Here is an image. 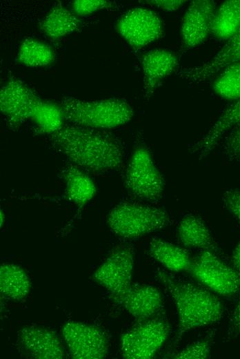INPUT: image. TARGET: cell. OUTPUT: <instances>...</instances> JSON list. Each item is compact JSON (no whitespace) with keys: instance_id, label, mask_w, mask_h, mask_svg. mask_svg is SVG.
Returning <instances> with one entry per match:
<instances>
[{"instance_id":"obj_33","label":"cell","mask_w":240,"mask_h":359,"mask_svg":"<svg viewBox=\"0 0 240 359\" xmlns=\"http://www.w3.org/2000/svg\"><path fill=\"white\" fill-rule=\"evenodd\" d=\"M232 260L234 269L240 273V243L237 244L233 251Z\"/></svg>"},{"instance_id":"obj_4","label":"cell","mask_w":240,"mask_h":359,"mask_svg":"<svg viewBox=\"0 0 240 359\" xmlns=\"http://www.w3.org/2000/svg\"><path fill=\"white\" fill-rule=\"evenodd\" d=\"M107 223L116 235L132 239L165 228L170 224V218L164 209L126 201L111 209L107 217Z\"/></svg>"},{"instance_id":"obj_5","label":"cell","mask_w":240,"mask_h":359,"mask_svg":"<svg viewBox=\"0 0 240 359\" xmlns=\"http://www.w3.org/2000/svg\"><path fill=\"white\" fill-rule=\"evenodd\" d=\"M125 184L128 191L141 200L157 203L162 198L165 181L145 146L134 150L126 169Z\"/></svg>"},{"instance_id":"obj_13","label":"cell","mask_w":240,"mask_h":359,"mask_svg":"<svg viewBox=\"0 0 240 359\" xmlns=\"http://www.w3.org/2000/svg\"><path fill=\"white\" fill-rule=\"evenodd\" d=\"M240 61V29L221 49L201 66L182 68L177 75L190 83H201L226 67Z\"/></svg>"},{"instance_id":"obj_14","label":"cell","mask_w":240,"mask_h":359,"mask_svg":"<svg viewBox=\"0 0 240 359\" xmlns=\"http://www.w3.org/2000/svg\"><path fill=\"white\" fill-rule=\"evenodd\" d=\"M121 305L132 316L146 320L163 308L162 295L154 287L132 284L128 291L114 301Z\"/></svg>"},{"instance_id":"obj_17","label":"cell","mask_w":240,"mask_h":359,"mask_svg":"<svg viewBox=\"0 0 240 359\" xmlns=\"http://www.w3.org/2000/svg\"><path fill=\"white\" fill-rule=\"evenodd\" d=\"M240 124V99L230 104L207 133L189 147L190 152L201 159L208 156L230 130Z\"/></svg>"},{"instance_id":"obj_7","label":"cell","mask_w":240,"mask_h":359,"mask_svg":"<svg viewBox=\"0 0 240 359\" xmlns=\"http://www.w3.org/2000/svg\"><path fill=\"white\" fill-rule=\"evenodd\" d=\"M190 275L214 292L231 296L240 290V273L221 260L212 251L204 250L193 260Z\"/></svg>"},{"instance_id":"obj_3","label":"cell","mask_w":240,"mask_h":359,"mask_svg":"<svg viewBox=\"0 0 240 359\" xmlns=\"http://www.w3.org/2000/svg\"><path fill=\"white\" fill-rule=\"evenodd\" d=\"M59 104L69 124L100 130L126 124L134 114L126 101L116 98L88 101L67 97Z\"/></svg>"},{"instance_id":"obj_22","label":"cell","mask_w":240,"mask_h":359,"mask_svg":"<svg viewBox=\"0 0 240 359\" xmlns=\"http://www.w3.org/2000/svg\"><path fill=\"white\" fill-rule=\"evenodd\" d=\"M31 282L24 269L14 264L0 266V291L5 298L21 301L28 294Z\"/></svg>"},{"instance_id":"obj_29","label":"cell","mask_w":240,"mask_h":359,"mask_svg":"<svg viewBox=\"0 0 240 359\" xmlns=\"http://www.w3.org/2000/svg\"><path fill=\"white\" fill-rule=\"evenodd\" d=\"M222 150L228 160L240 161V124L224 137Z\"/></svg>"},{"instance_id":"obj_23","label":"cell","mask_w":240,"mask_h":359,"mask_svg":"<svg viewBox=\"0 0 240 359\" xmlns=\"http://www.w3.org/2000/svg\"><path fill=\"white\" fill-rule=\"evenodd\" d=\"M240 29V0L224 1L216 10L211 32L222 40H228Z\"/></svg>"},{"instance_id":"obj_27","label":"cell","mask_w":240,"mask_h":359,"mask_svg":"<svg viewBox=\"0 0 240 359\" xmlns=\"http://www.w3.org/2000/svg\"><path fill=\"white\" fill-rule=\"evenodd\" d=\"M212 335L188 345L174 353L172 358L177 359H205L210 357Z\"/></svg>"},{"instance_id":"obj_28","label":"cell","mask_w":240,"mask_h":359,"mask_svg":"<svg viewBox=\"0 0 240 359\" xmlns=\"http://www.w3.org/2000/svg\"><path fill=\"white\" fill-rule=\"evenodd\" d=\"M115 7V3L106 0H76L72 5V12L79 16H86L100 10Z\"/></svg>"},{"instance_id":"obj_26","label":"cell","mask_w":240,"mask_h":359,"mask_svg":"<svg viewBox=\"0 0 240 359\" xmlns=\"http://www.w3.org/2000/svg\"><path fill=\"white\" fill-rule=\"evenodd\" d=\"M212 86L221 97L228 100L240 99V61L224 68Z\"/></svg>"},{"instance_id":"obj_20","label":"cell","mask_w":240,"mask_h":359,"mask_svg":"<svg viewBox=\"0 0 240 359\" xmlns=\"http://www.w3.org/2000/svg\"><path fill=\"white\" fill-rule=\"evenodd\" d=\"M148 254L165 268L172 271H188L192 263L186 250L157 237L150 241Z\"/></svg>"},{"instance_id":"obj_32","label":"cell","mask_w":240,"mask_h":359,"mask_svg":"<svg viewBox=\"0 0 240 359\" xmlns=\"http://www.w3.org/2000/svg\"><path fill=\"white\" fill-rule=\"evenodd\" d=\"M230 329L232 331L240 329V300L232 316Z\"/></svg>"},{"instance_id":"obj_25","label":"cell","mask_w":240,"mask_h":359,"mask_svg":"<svg viewBox=\"0 0 240 359\" xmlns=\"http://www.w3.org/2000/svg\"><path fill=\"white\" fill-rule=\"evenodd\" d=\"M38 129L48 135L59 130L64 124V114L59 104L41 100L31 117Z\"/></svg>"},{"instance_id":"obj_16","label":"cell","mask_w":240,"mask_h":359,"mask_svg":"<svg viewBox=\"0 0 240 359\" xmlns=\"http://www.w3.org/2000/svg\"><path fill=\"white\" fill-rule=\"evenodd\" d=\"M20 343L34 358L62 359L65 354L57 334L39 327H26L18 334Z\"/></svg>"},{"instance_id":"obj_31","label":"cell","mask_w":240,"mask_h":359,"mask_svg":"<svg viewBox=\"0 0 240 359\" xmlns=\"http://www.w3.org/2000/svg\"><path fill=\"white\" fill-rule=\"evenodd\" d=\"M147 2L163 10L173 12L178 10L186 1L181 0H152Z\"/></svg>"},{"instance_id":"obj_2","label":"cell","mask_w":240,"mask_h":359,"mask_svg":"<svg viewBox=\"0 0 240 359\" xmlns=\"http://www.w3.org/2000/svg\"><path fill=\"white\" fill-rule=\"evenodd\" d=\"M158 277L174 301L178 314L176 341L196 327L212 324L223 316L220 300L206 289L177 279L163 271Z\"/></svg>"},{"instance_id":"obj_18","label":"cell","mask_w":240,"mask_h":359,"mask_svg":"<svg viewBox=\"0 0 240 359\" xmlns=\"http://www.w3.org/2000/svg\"><path fill=\"white\" fill-rule=\"evenodd\" d=\"M177 236L181 244L186 248L216 249L210 231L203 220L195 215L187 214L182 217L179 224Z\"/></svg>"},{"instance_id":"obj_24","label":"cell","mask_w":240,"mask_h":359,"mask_svg":"<svg viewBox=\"0 0 240 359\" xmlns=\"http://www.w3.org/2000/svg\"><path fill=\"white\" fill-rule=\"evenodd\" d=\"M52 48L32 39H25L19 47L17 61L28 67L39 68L51 64L54 60Z\"/></svg>"},{"instance_id":"obj_19","label":"cell","mask_w":240,"mask_h":359,"mask_svg":"<svg viewBox=\"0 0 240 359\" xmlns=\"http://www.w3.org/2000/svg\"><path fill=\"white\" fill-rule=\"evenodd\" d=\"M61 175L66 182V196L77 206H83L95 195V184L78 166L70 164L64 168Z\"/></svg>"},{"instance_id":"obj_11","label":"cell","mask_w":240,"mask_h":359,"mask_svg":"<svg viewBox=\"0 0 240 359\" xmlns=\"http://www.w3.org/2000/svg\"><path fill=\"white\" fill-rule=\"evenodd\" d=\"M41 99L21 81L11 78L0 91V110L12 126L31 119Z\"/></svg>"},{"instance_id":"obj_10","label":"cell","mask_w":240,"mask_h":359,"mask_svg":"<svg viewBox=\"0 0 240 359\" xmlns=\"http://www.w3.org/2000/svg\"><path fill=\"white\" fill-rule=\"evenodd\" d=\"M117 31L134 49H140L159 39L163 25L157 14L150 9L135 8L127 11L119 20Z\"/></svg>"},{"instance_id":"obj_6","label":"cell","mask_w":240,"mask_h":359,"mask_svg":"<svg viewBox=\"0 0 240 359\" xmlns=\"http://www.w3.org/2000/svg\"><path fill=\"white\" fill-rule=\"evenodd\" d=\"M170 330V325L165 320L154 318L142 320L121 335L120 349L123 358H153L167 340Z\"/></svg>"},{"instance_id":"obj_34","label":"cell","mask_w":240,"mask_h":359,"mask_svg":"<svg viewBox=\"0 0 240 359\" xmlns=\"http://www.w3.org/2000/svg\"><path fill=\"white\" fill-rule=\"evenodd\" d=\"M0 215H1L0 226H1V227L2 225L3 224V223H4V220H5V214H4V213H3V211H2V209H1Z\"/></svg>"},{"instance_id":"obj_9","label":"cell","mask_w":240,"mask_h":359,"mask_svg":"<svg viewBox=\"0 0 240 359\" xmlns=\"http://www.w3.org/2000/svg\"><path fill=\"white\" fill-rule=\"evenodd\" d=\"M62 334L73 358L102 359L108 353V339L97 327L69 321L63 325Z\"/></svg>"},{"instance_id":"obj_30","label":"cell","mask_w":240,"mask_h":359,"mask_svg":"<svg viewBox=\"0 0 240 359\" xmlns=\"http://www.w3.org/2000/svg\"><path fill=\"white\" fill-rule=\"evenodd\" d=\"M222 201L240 224V191L227 190L222 195Z\"/></svg>"},{"instance_id":"obj_1","label":"cell","mask_w":240,"mask_h":359,"mask_svg":"<svg viewBox=\"0 0 240 359\" xmlns=\"http://www.w3.org/2000/svg\"><path fill=\"white\" fill-rule=\"evenodd\" d=\"M48 139L56 151L78 167L106 172L121 168L123 162V143L104 130L68 124L49 135Z\"/></svg>"},{"instance_id":"obj_8","label":"cell","mask_w":240,"mask_h":359,"mask_svg":"<svg viewBox=\"0 0 240 359\" xmlns=\"http://www.w3.org/2000/svg\"><path fill=\"white\" fill-rule=\"evenodd\" d=\"M134 262L133 247L120 245L113 249L94 273V280L110 292L114 302L132 284Z\"/></svg>"},{"instance_id":"obj_12","label":"cell","mask_w":240,"mask_h":359,"mask_svg":"<svg viewBox=\"0 0 240 359\" xmlns=\"http://www.w3.org/2000/svg\"><path fill=\"white\" fill-rule=\"evenodd\" d=\"M216 3L210 0L191 1L183 17L181 37L185 49L203 43L212 31Z\"/></svg>"},{"instance_id":"obj_21","label":"cell","mask_w":240,"mask_h":359,"mask_svg":"<svg viewBox=\"0 0 240 359\" xmlns=\"http://www.w3.org/2000/svg\"><path fill=\"white\" fill-rule=\"evenodd\" d=\"M81 21L61 4L54 6L43 18L40 28L52 39H57L79 30Z\"/></svg>"},{"instance_id":"obj_15","label":"cell","mask_w":240,"mask_h":359,"mask_svg":"<svg viewBox=\"0 0 240 359\" xmlns=\"http://www.w3.org/2000/svg\"><path fill=\"white\" fill-rule=\"evenodd\" d=\"M141 65L143 74L144 96L148 98L160 82L177 68L178 59L170 50L153 49L142 55Z\"/></svg>"}]
</instances>
